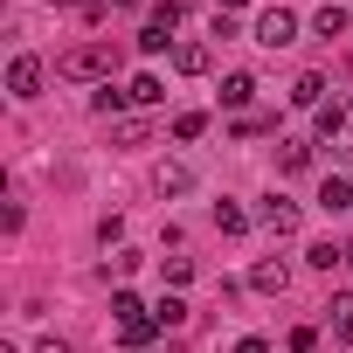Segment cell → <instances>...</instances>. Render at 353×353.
Masks as SVG:
<instances>
[{"label": "cell", "instance_id": "obj_29", "mask_svg": "<svg viewBox=\"0 0 353 353\" xmlns=\"http://www.w3.org/2000/svg\"><path fill=\"white\" fill-rule=\"evenodd\" d=\"M111 8H139V0H111Z\"/></svg>", "mask_w": 353, "mask_h": 353}, {"label": "cell", "instance_id": "obj_8", "mask_svg": "<svg viewBox=\"0 0 353 353\" xmlns=\"http://www.w3.org/2000/svg\"><path fill=\"white\" fill-rule=\"evenodd\" d=\"M250 284H256L263 298H284V291H291V263H284V256H263V263H250Z\"/></svg>", "mask_w": 353, "mask_h": 353}, {"label": "cell", "instance_id": "obj_14", "mask_svg": "<svg viewBox=\"0 0 353 353\" xmlns=\"http://www.w3.org/2000/svg\"><path fill=\"white\" fill-rule=\"evenodd\" d=\"M325 319H332V332H339V339L353 346V291H339V298L325 305Z\"/></svg>", "mask_w": 353, "mask_h": 353}, {"label": "cell", "instance_id": "obj_2", "mask_svg": "<svg viewBox=\"0 0 353 353\" xmlns=\"http://www.w3.org/2000/svg\"><path fill=\"white\" fill-rule=\"evenodd\" d=\"M152 188H159L166 201H188V194L201 188V173H194L188 159H159V173H152Z\"/></svg>", "mask_w": 353, "mask_h": 353}, {"label": "cell", "instance_id": "obj_23", "mask_svg": "<svg viewBox=\"0 0 353 353\" xmlns=\"http://www.w3.org/2000/svg\"><path fill=\"white\" fill-rule=\"evenodd\" d=\"M111 312H118V325H125V319H145V305H139L132 291H111Z\"/></svg>", "mask_w": 353, "mask_h": 353}, {"label": "cell", "instance_id": "obj_17", "mask_svg": "<svg viewBox=\"0 0 353 353\" xmlns=\"http://www.w3.org/2000/svg\"><path fill=\"white\" fill-rule=\"evenodd\" d=\"M152 319H159V325H188V298H181V291H166V298L152 305Z\"/></svg>", "mask_w": 353, "mask_h": 353}, {"label": "cell", "instance_id": "obj_31", "mask_svg": "<svg viewBox=\"0 0 353 353\" xmlns=\"http://www.w3.org/2000/svg\"><path fill=\"white\" fill-rule=\"evenodd\" d=\"M0 353H8V346H0Z\"/></svg>", "mask_w": 353, "mask_h": 353}, {"label": "cell", "instance_id": "obj_28", "mask_svg": "<svg viewBox=\"0 0 353 353\" xmlns=\"http://www.w3.org/2000/svg\"><path fill=\"white\" fill-rule=\"evenodd\" d=\"M56 8H90V0H56Z\"/></svg>", "mask_w": 353, "mask_h": 353}, {"label": "cell", "instance_id": "obj_10", "mask_svg": "<svg viewBox=\"0 0 353 353\" xmlns=\"http://www.w3.org/2000/svg\"><path fill=\"white\" fill-rule=\"evenodd\" d=\"M319 208H325V215H346V208H353V181H346V173H332V181L319 188Z\"/></svg>", "mask_w": 353, "mask_h": 353}, {"label": "cell", "instance_id": "obj_30", "mask_svg": "<svg viewBox=\"0 0 353 353\" xmlns=\"http://www.w3.org/2000/svg\"><path fill=\"white\" fill-rule=\"evenodd\" d=\"M346 270H353V250H346Z\"/></svg>", "mask_w": 353, "mask_h": 353}, {"label": "cell", "instance_id": "obj_20", "mask_svg": "<svg viewBox=\"0 0 353 353\" xmlns=\"http://www.w3.org/2000/svg\"><path fill=\"white\" fill-rule=\"evenodd\" d=\"M159 277H166V291H181V284H194V263H188V256H166Z\"/></svg>", "mask_w": 353, "mask_h": 353}, {"label": "cell", "instance_id": "obj_24", "mask_svg": "<svg viewBox=\"0 0 353 353\" xmlns=\"http://www.w3.org/2000/svg\"><path fill=\"white\" fill-rule=\"evenodd\" d=\"M125 104H132V97H125V90H111V83H104V90H97V111H104V118H118V111H125Z\"/></svg>", "mask_w": 353, "mask_h": 353}, {"label": "cell", "instance_id": "obj_25", "mask_svg": "<svg viewBox=\"0 0 353 353\" xmlns=\"http://www.w3.org/2000/svg\"><path fill=\"white\" fill-rule=\"evenodd\" d=\"M35 353H70V339H56V332H42V339H35Z\"/></svg>", "mask_w": 353, "mask_h": 353}, {"label": "cell", "instance_id": "obj_9", "mask_svg": "<svg viewBox=\"0 0 353 353\" xmlns=\"http://www.w3.org/2000/svg\"><path fill=\"white\" fill-rule=\"evenodd\" d=\"M208 42H173V70H181V77H208Z\"/></svg>", "mask_w": 353, "mask_h": 353}, {"label": "cell", "instance_id": "obj_19", "mask_svg": "<svg viewBox=\"0 0 353 353\" xmlns=\"http://www.w3.org/2000/svg\"><path fill=\"white\" fill-rule=\"evenodd\" d=\"M111 139H118V145H145V139H152V125H145V118H118V125H111Z\"/></svg>", "mask_w": 353, "mask_h": 353}, {"label": "cell", "instance_id": "obj_13", "mask_svg": "<svg viewBox=\"0 0 353 353\" xmlns=\"http://www.w3.org/2000/svg\"><path fill=\"white\" fill-rule=\"evenodd\" d=\"M125 97H132V104H159V97H166V83H159L152 70H139V77L125 83Z\"/></svg>", "mask_w": 353, "mask_h": 353}, {"label": "cell", "instance_id": "obj_15", "mask_svg": "<svg viewBox=\"0 0 353 353\" xmlns=\"http://www.w3.org/2000/svg\"><path fill=\"white\" fill-rule=\"evenodd\" d=\"M277 166H284V173H305V166H312V145H305V139H284V145H277Z\"/></svg>", "mask_w": 353, "mask_h": 353}, {"label": "cell", "instance_id": "obj_1", "mask_svg": "<svg viewBox=\"0 0 353 353\" xmlns=\"http://www.w3.org/2000/svg\"><path fill=\"white\" fill-rule=\"evenodd\" d=\"M173 28H181V0H159V8L145 14V28H139V56H166Z\"/></svg>", "mask_w": 353, "mask_h": 353}, {"label": "cell", "instance_id": "obj_11", "mask_svg": "<svg viewBox=\"0 0 353 353\" xmlns=\"http://www.w3.org/2000/svg\"><path fill=\"white\" fill-rule=\"evenodd\" d=\"M250 97H256V77H250V70H236V77H222V104H229V111H243Z\"/></svg>", "mask_w": 353, "mask_h": 353}, {"label": "cell", "instance_id": "obj_5", "mask_svg": "<svg viewBox=\"0 0 353 353\" xmlns=\"http://www.w3.org/2000/svg\"><path fill=\"white\" fill-rule=\"evenodd\" d=\"M298 201H284V194H263L256 201V229H270V236H298Z\"/></svg>", "mask_w": 353, "mask_h": 353}, {"label": "cell", "instance_id": "obj_18", "mask_svg": "<svg viewBox=\"0 0 353 353\" xmlns=\"http://www.w3.org/2000/svg\"><path fill=\"white\" fill-rule=\"evenodd\" d=\"M346 21H353L346 8H319V14H312V28H319L325 42H332V35H346Z\"/></svg>", "mask_w": 353, "mask_h": 353}, {"label": "cell", "instance_id": "obj_21", "mask_svg": "<svg viewBox=\"0 0 353 353\" xmlns=\"http://www.w3.org/2000/svg\"><path fill=\"white\" fill-rule=\"evenodd\" d=\"M305 263H312V270H332V263H346V250H339V243H312Z\"/></svg>", "mask_w": 353, "mask_h": 353}, {"label": "cell", "instance_id": "obj_12", "mask_svg": "<svg viewBox=\"0 0 353 353\" xmlns=\"http://www.w3.org/2000/svg\"><path fill=\"white\" fill-rule=\"evenodd\" d=\"M291 104H305V111H319V104H325V77H319V70H305V77L291 83Z\"/></svg>", "mask_w": 353, "mask_h": 353}, {"label": "cell", "instance_id": "obj_6", "mask_svg": "<svg viewBox=\"0 0 353 353\" xmlns=\"http://www.w3.org/2000/svg\"><path fill=\"white\" fill-rule=\"evenodd\" d=\"M346 139H353V104L346 97L319 104V145H346Z\"/></svg>", "mask_w": 353, "mask_h": 353}, {"label": "cell", "instance_id": "obj_26", "mask_svg": "<svg viewBox=\"0 0 353 353\" xmlns=\"http://www.w3.org/2000/svg\"><path fill=\"white\" fill-rule=\"evenodd\" d=\"M236 353H270V339H256V332H250V339H236Z\"/></svg>", "mask_w": 353, "mask_h": 353}, {"label": "cell", "instance_id": "obj_4", "mask_svg": "<svg viewBox=\"0 0 353 353\" xmlns=\"http://www.w3.org/2000/svg\"><path fill=\"white\" fill-rule=\"evenodd\" d=\"M63 77H77V83H97L104 70H111V49H97V42H83V49H70L63 63H56Z\"/></svg>", "mask_w": 353, "mask_h": 353}, {"label": "cell", "instance_id": "obj_7", "mask_svg": "<svg viewBox=\"0 0 353 353\" xmlns=\"http://www.w3.org/2000/svg\"><path fill=\"white\" fill-rule=\"evenodd\" d=\"M42 77H49L42 56H14V63H8V90H14V97H42Z\"/></svg>", "mask_w": 353, "mask_h": 353}, {"label": "cell", "instance_id": "obj_16", "mask_svg": "<svg viewBox=\"0 0 353 353\" xmlns=\"http://www.w3.org/2000/svg\"><path fill=\"white\" fill-rule=\"evenodd\" d=\"M250 222H256V215H243L236 201H215V229H222V236H243Z\"/></svg>", "mask_w": 353, "mask_h": 353}, {"label": "cell", "instance_id": "obj_3", "mask_svg": "<svg viewBox=\"0 0 353 353\" xmlns=\"http://www.w3.org/2000/svg\"><path fill=\"white\" fill-rule=\"evenodd\" d=\"M256 42H263V49H291V42H298V14H291V8H263V14H256Z\"/></svg>", "mask_w": 353, "mask_h": 353}, {"label": "cell", "instance_id": "obj_27", "mask_svg": "<svg viewBox=\"0 0 353 353\" xmlns=\"http://www.w3.org/2000/svg\"><path fill=\"white\" fill-rule=\"evenodd\" d=\"M236 8H250V0H215V14H236Z\"/></svg>", "mask_w": 353, "mask_h": 353}, {"label": "cell", "instance_id": "obj_22", "mask_svg": "<svg viewBox=\"0 0 353 353\" xmlns=\"http://www.w3.org/2000/svg\"><path fill=\"white\" fill-rule=\"evenodd\" d=\"M208 132V111H181V118H173V139H201Z\"/></svg>", "mask_w": 353, "mask_h": 353}]
</instances>
